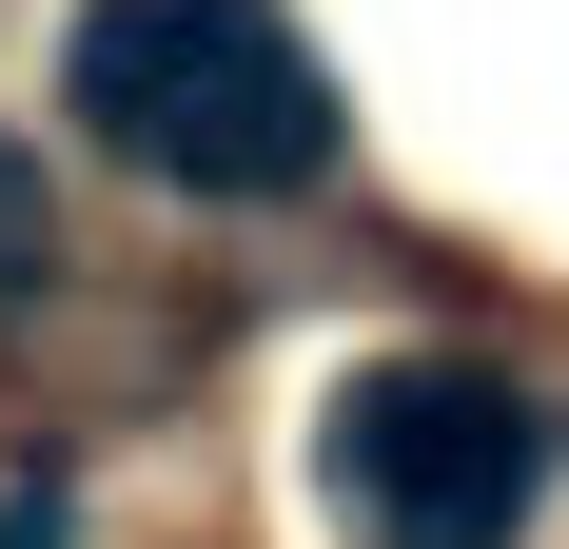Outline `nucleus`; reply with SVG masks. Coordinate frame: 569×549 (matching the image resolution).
<instances>
[{
	"label": "nucleus",
	"mask_w": 569,
	"mask_h": 549,
	"mask_svg": "<svg viewBox=\"0 0 569 549\" xmlns=\"http://www.w3.org/2000/svg\"><path fill=\"white\" fill-rule=\"evenodd\" d=\"M0 549H40V510H0Z\"/></svg>",
	"instance_id": "4"
},
{
	"label": "nucleus",
	"mask_w": 569,
	"mask_h": 549,
	"mask_svg": "<svg viewBox=\"0 0 569 549\" xmlns=\"http://www.w3.org/2000/svg\"><path fill=\"white\" fill-rule=\"evenodd\" d=\"M79 118L177 197H315L335 79L276 0H79Z\"/></svg>",
	"instance_id": "1"
},
{
	"label": "nucleus",
	"mask_w": 569,
	"mask_h": 549,
	"mask_svg": "<svg viewBox=\"0 0 569 549\" xmlns=\"http://www.w3.org/2000/svg\"><path fill=\"white\" fill-rule=\"evenodd\" d=\"M315 491L373 549H511L550 491V412H530L491 353H373L315 412Z\"/></svg>",
	"instance_id": "2"
},
{
	"label": "nucleus",
	"mask_w": 569,
	"mask_h": 549,
	"mask_svg": "<svg viewBox=\"0 0 569 549\" xmlns=\"http://www.w3.org/2000/svg\"><path fill=\"white\" fill-rule=\"evenodd\" d=\"M20 256H40V197H20V158H0V274H20Z\"/></svg>",
	"instance_id": "3"
}]
</instances>
